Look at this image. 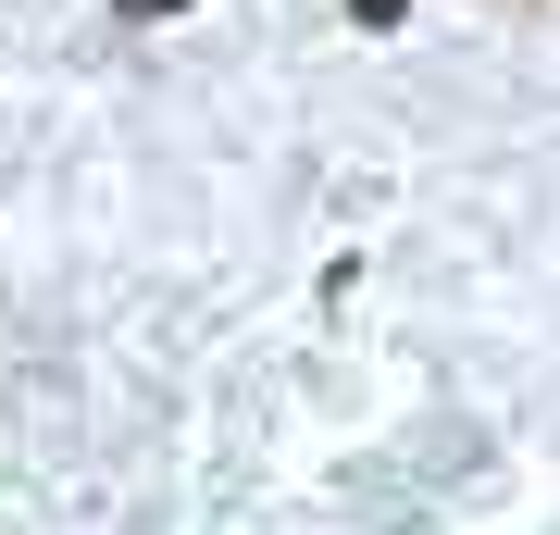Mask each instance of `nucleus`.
<instances>
[{
	"mask_svg": "<svg viewBox=\"0 0 560 535\" xmlns=\"http://www.w3.org/2000/svg\"><path fill=\"white\" fill-rule=\"evenodd\" d=\"M113 13H125V25H162V13H187V0H113Z\"/></svg>",
	"mask_w": 560,
	"mask_h": 535,
	"instance_id": "f257e3e1",
	"label": "nucleus"
}]
</instances>
